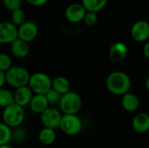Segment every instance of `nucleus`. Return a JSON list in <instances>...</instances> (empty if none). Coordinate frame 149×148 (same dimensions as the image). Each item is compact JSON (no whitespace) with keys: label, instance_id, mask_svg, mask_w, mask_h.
Returning a JSON list of instances; mask_svg holds the SVG:
<instances>
[{"label":"nucleus","instance_id":"f257e3e1","mask_svg":"<svg viewBox=\"0 0 149 148\" xmlns=\"http://www.w3.org/2000/svg\"><path fill=\"white\" fill-rule=\"evenodd\" d=\"M131 85L132 82L130 77L121 71H114L111 72L106 79L107 90L112 94L117 96H123L129 92Z\"/></svg>","mask_w":149,"mask_h":148},{"label":"nucleus","instance_id":"f03ea898","mask_svg":"<svg viewBox=\"0 0 149 148\" xmlns=\"http://www.w3.org/2000/svg\"><path fill=\"white\" fill-rule=\"evenodd\" d=\"M31 78L29 71L19 65H13L5 72L6 85L13 89L28 85Z\"/></svg>","mask_w":149,"mask_h":148},{"label":"nucleus","instance_id":"7ed1b4c3","mask_svg":"<svg viewBox=\"0 0 149 148\" xmlns=\"http://www.w3.org/2000/svg\"><path fill=\"white\" fill-rule=\"evenodd\" d=\"M83 101L80 95L73 91L61 96L58 103V109L63 114H78L81 110Z\"/></svg>","mask_w":149,"mask_h":148},{"label":"nucleus","instance_id":"20e7f679","mask_svg":"<svg viewBox=\"0 0 149 148\" xmlns=\"http://www.w3.org/2000/svg\"><path fill=\"white\" fill-rule=\"evenodd\" d=\"M25 118L24 108L17 105L12 104L4 109L2 113V120L4 124H6L10 128H15L22 126Z\"/></svg>","mask_w":149,"mask_h":148},{"label":"nucleus","instance_id":"39448f33","mask_svg":"<svg viewBox=\"0 0 149 148\" xmlns=\"http://www.w3.org/2000/svg\"><path fill=\"white\" fill-rule=\"evenodd\" d=\"M52 79L48 74L37 72L33 74H31L28 86L31 88L34 94L45 95L52 89Z\"/></svg>","mask_w":149,"mask_h":148},{"label":"nucleus","instance_id":"423d86ee","mask_svg":"<svg viewBox=\"0 0 149 148\" xmlns=\"http://www.w3.org/2000/svg\"><path fill=\"white\" fill-rule=\"evenodd\" d=\"M83 127L82 121L77 114H63L59 129L68 136L78 135Z\"/></svg>","mask_w":149,"mask_h":148},{"label":"nucleus","instance_id":"0eeeda50","mask_svg":"<svg viewBox=\"0 0 149 148\" xmlns=\"http://www.w3.org/2000/svg\"><path fill=\"white\" fill-rule=\"evenodd\" d=\"M62 116L63 113L58 108L55 106H49L40 114V122L44 127L56 130L57 128H59Z\"/></svg>","mask_w":149,"mask_h":148},{"label":"nucleus","instance_id":"6e6552de","mask_svg":"<svg viewBox=\"0 0 149 148\" xmlns=\"http://www.w3.org/2000/svg\"><path fill=\"white\" fill-rule=\"evenodd\" d=\"M132 38L139 43H146L149 40V23L146 20H137L131 27Z\"/></svg>","mask_w":149,"mask_h":148},{"label":"nucleus","instance_id":"1a4fd4ad","mask_svg":"<svg viewBox=\"0 0 149 148\" xmlns=\"http://www.w3.org/2000/svg\"><path fill=\"white\" fill-rule=\"evenodd\" d=\"M17 39V27L11 22H0V44H8Z\"/></svg>","mask_w":149,"mask_h":148},{"label":"nucleus","instance_id":"9d476101","mask_svg":"<svg viewBox=\"0 0 149 148\" xmlns=\"http://www.w3.org/2000/svg\"><path fill=\"white\" fill-rule=\"evenodd\" d=\"M38 34V27L32 21H26L22 25L17 27V38L30 43L32 42Z\"/></svg>","mask_w":149,"mask_h":148},{"label":"nucleus","instance_id":"9b49d317","mask_svg":"<svg viewBox=\"0 0 149 148\" xmlns=\"http://www.w3.org/2000/svg\"><path fill=\"white\" fill-rule=\"evenodd\" d=\"M86 13V9L81 3H73L67 6L65 11V16L67 21L72 24L82 22Z\"/></svg>","mask_w":149,"mask_h":148},{"label":"nucleus","instance_id":"f8f14e48","mask_svg":"<svg viewBox=\"0 0 149 148\" xmlns=\"http://www.w3.org/2000/svg\"><path fill=\"white\" fill-rule=\"evenodd\" d=\"M13 96L14 103L24 108L25 106H29L32 97L34 96V93L28 85H25L15 89L13 92Z\"/></svg>","mask_w":149,"mask_h":148},{"label":"nucleus","instance_id":"ddd939ff","mask_svg":"<svg viewBox=\"0 0 149 148\" xmlns=\"http://www.w3.org/2000/svg\"><path fill=\"white\" fill-rule=\"evenodd\" d=\"M108 53L110 58L113 62L119 63L127 58L128 54V48L125 43L121 41H116L111 44Z\"/></svg>","mask_w":149,"mask_h":148},{"label":"nucleus","instance_id":"4468645a","mask_svg":"<svg viewBox=\"0 0 149 148\" xmlns=\"http://www.w3.org/2000/svg\"><path fill=\"white\" fill-rule=\"evenodd\" d=\"M132 126L134 130L140 134L149 131V114L147 113H139L133 119Z\"/></svg>","mask_w":149,"mask_h":148},{"label":"nucleus","instance_id":"2eb2a0df","mask_svg":"<svg viewBox=\"0 0 149 148\" xmlns=\"http://www.w3.org/2000/svg\"><path fill=\"white\" fill-rule=\"evenodd\" d=\"M10 52L16 58H25L30 52L29 44L17 38L10 44Z\"/></svg>","mask_w":149,"mask_h":148},{"label":"nucleus","instance_id":"dca6fc26","mask_svg":"<svg viewBox=\"0 0 149 148\" xmlns=\"http://www.w3.org/2000/svg\"><path fill=\"white\" fill-rule=\"evenodd\" d=\"M50 106L46 98L45 95H41V94H34V96L32 97L30 104H29V107L30 110L36 113V114H41L44 111H45L48 107Z\"/></svg>","mask_w":149,"mask_h":148},{"label":"nucleus","instance_id":"f3484780","mask_svg":"<svg viewBox=\"0 0 149 148\" xmlns=\"http://www.w3.org/2000/svg\"><path fill=\"white\" fill-rule=\"evenodd\" d=\"M121 106L127 112L133 113L138 110L140 106V99L135 94L132 92H127L122 96Z\"/></svg>","mask_w":149,"mask_h":148},{"label":"nucleus","instance_id":"a211bd4d","mask_svg":"<svg viewBox=\"0 0 149 148\" xmlns=\"http://www.w3.org/2000/svg\"><path fill=\"white\" fill-rule=\"evenodd\" d=\"M52 89H53L62 96L71 91L70 81L67 78L64 76H58L52 79Z\"/></svg>","mask_w":149,"mask_h":148},{"label":"nucleus","instance_id":"6ab92c4d","mask_svg":"<svg viewBox=\"0 0 149 148\" xmlns=\"http://www.w3.org/2000/svg\"><path fill=\"white\" fill-rule=\"evenodd\" d=\"M57 139V133L54 129L43 127L38 134V140L40 144L43 146H51L52 145Z\"/></svg>","mask_w":149,"mask_h":148},{"label":"nucleus","instance_id":"aec40b11","mask_svg":"<svg viewBox=\"0 0 149 148\" xmlns=\"http://www.w3.org/2000/svg\"><path fill=\"white\" fill-rule=\"evenodd\" d=\"M108 3V0H81V3L86 11L98 13L103 10Z\"/></svg>","mask_w":149,"mask_h":148},{"label":"nucleus","instance_id":"412c9836","mask_svg":"<svg viewBox=\"0 0 149 148\" xmlns=\"http://www.w3.org/2000/svg\"><path fill=\"white\" fill-rule=\"evenodd\" d=\"M27 139H28V131L24 126H20L12 128L11 141H13L16 144H23L27 140Z\"/></svg>","mask_w":149,"mask_h":148},{"label":"nucleus","instance_id":"4be33fe9","mask_svg":"<svg viewBox=\"0 0 149 148\" xmlns=\"http://www.w3.org/2000/svg\"><path fill=\"white\" fill-rule=\"evenodd\" d=\"M14 104L13 92L8 88L3 87L0 89V108L4 109L5 107Z\"/></svg>","mask_w":149,"mask_h":148},{"label":"nucleus","instance_id":"5701e85b","mask_svg":"<svg viewBox=\"0 0 149 148\" xmlns=\"http://www.w3.org/2000/svg\"><path fill=\"white\" fill-rule=\"evenodd\" d=\"M12 128L8 126L3 121L0 122V146L9 145L11 141Z\"/></svg>","mask_w":149,"mask_h":148},{"label":"nucleus","instance_id":"b1692460","mask_svg":"<svg viewBox=\"0 0 149 148\" xmlns=\"http://www.w3.org/2000/svg\"><path fill=\"white\" fill-rule=\"evenodd\" d=\"M26 20V14L24 10L22 8H18L17 10H14L10 13V22L16 25L17 27L22 25L24 23H25Z\"/></svg>","mask_w":149,"mask_h":148},{"label":"nucleus","instance_id":"393cba45","mask_svg":"<svg viewBox=\"0 0 149 148\" xmlns=\"http://www.w3.org/2000/svg\"><path fill=\"white\" fill-rule=\"evenodd\" d=\"M12 66V59L10 56L7 53L0 52V71L6 72Z\"/></svg>","mask_w":149,"mask_h":148},{"label":"nucleus","instance_id":"a878e982","mask_svg":"<svg viewBox=\"0 0 149 148\" xmlns=\"http://www.w3.org/2000/svg\"><path fill=\"white\" fill-rule=\"evenodd\" d=\"M45 96L50 106H54L55 105L58 106V103L61 99V95L58 92H57L53 89H51L46 94H45Z\"/></svg>","mask_w":149,"mask_h":148},{"label":"nucleus","instance_id":"bb28decb","mask_svg":"<svg viewBox=\"0 0 149 148\" xmlns=\"http://www.w3.org/2000/svg\"><path fill=\"white\" fill-rule=\"evenodd\" d=\"M84 24L86 26L93 27L94 26L97 22H98V15L96 12H92V11H86L84 19H83Z\"/></svg>","mask_w":149,"mask_h":148},{"label":"nucleus","instance_id":"cd10ccee","mask_svg":"<svg viewBox=\"0 0 149 148\" xmlns=\"http://www.w3.org/2000/svg\"><path fill=\"white\" fill-rule=\"evenodd\" d=\"M3 5L10 11H13L18 8H21L22 0H2Z\"/></svg>","mask_w":149,"mask_h":148},{"label":"nucleus","instance_id":"c85d7f7f","mask_svg":"<svg viewBox=\"0 0 149 148\" xmlns=\"http://www.w3.org/2000/svg\"><path fill=\"white\" fill-rule=\"evenodd\" d=\"M27 3L32 6H36V7H39V6H43L45 5L49 0H26Z\"/></svg>","mask_w":149,"mask_h":148},{"label":"nucleus","instance_id":"c756f323","mask_svg":"<svg viewBox=\"0 0 149 148\" xmlns=\"http://www.w3.org/2000/svg\"><path fill=\"white\" fill-rule=\"evenodd\" d=\"M6 85V79H5V72L0 71V89L4 87Z\"/></svg>","mask_w":149,"mask_h":148},{"label":"nucleus","instance_id":"7c9ffc66","mask_svg":"<svg viewBox=\"0 0 149 148\" xmlns=\"http://www.w3.org/2000/svg\"><path fill=\"white\" fill-rule=\"evenodd\" d=\"M143 53H144L145 57L149 59V40L145 43V44L143 46Z\"/></svg>","mask_w":149,"mask_h":148},{"label":"nucleus","instance_id":"2f4dec72","mask_svg":"<svg viewBox=\"0 0 149 148\" xmlns=\"http://www.w3.org/2000/svg\"><path fill=\"white\" fill-rule=\"evenodd\" d=\"M145 86H146L147 90L149 92V76L146 79V80H145Z\"/></svg>","mask_w":149,"mask_h":148},{"label":"nucleus","instance_id":"473e14b6","mask_svg":"<svg viewBox=\"0 0 149 148\" xmlns=\"http://www.w3.org/2000/svg\"><path fill=\"white\" fill-rule=\"evenodd\" d=\"M0 148H14L13 147H11L10 144L9 145H4V146H0Z\"/></svg>","mask_w":149,"mask_h":148}]
</instances>
